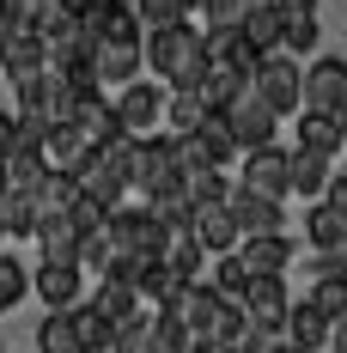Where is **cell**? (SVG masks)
<instances>
[{
  "label": "cell",
  "mask_w": 347,
  "mask_h": 353,
  "mask_svg": "<svg viewBox=\"0 0 347 353\" xmlns=\"http://www.w3.org/2000/svg\"><path fill=\"white\" fill-rule=\"evenodd\" d=\"M317 274H341V281H347V238H341V244H329L323 256H317Z\"/></svg>",
  "instance_id": "f35d334b"
},
{
  "label": "cell",
  "mask_w": 347,
  "mask_h": 353,
  "mask_svg": "<svg viewBox=\"0 0 347 353\" xmlns=\"http://www.w3.org/2000/svg\"><path fill=\"white\" fill-rule=\"evenodd\" d=\"M104 238L116 256H165V225L152 219L146 208H110L104 213Z\"/></svg>",
  "instance_id": "7a4b0ae2"
},
{
  "label": "cell",
  "mask_w": 347,
  "mask_h": 353,
  "mask_svg": "<svg viewBox=\"0 0 347 353\" xmlns=\"http://www.w3.org/2000/svg\"><path fill=\"white\" fill-rule=\"evenodd\" d=\"M323 201H329V208H335V213L347 219V176H335V171H329V183H323Z\"/></svg>",
  "instance_id": "ab89813d"
},
{
  "label": "cell",
  "mask_w": 347,
  "mask_h": 353,
  "mask_svg": "<svg viewBox=\"0 0 347 353\" xmlns=\"http://www.w3.org/2000/svg\"><path fill=\"white\" fill-rule=\"evenodd\" d=\"M68 323H73V335H79L86 353H110V329H116V323H104L92 305H68Z\"/></svg>",
  "instance_id": "4dcf8cb0"
},
{
  "label": "cell",
  "mask_w": 347,
  "mask_h": 353,
  "mask_svg": "<svg viewBox=\"0 0 347 353\" xmlns=\"http://www.w3.org/2000/svg\"><path fill=\"white\" fill-rule=\"evenodd\" d=\"M0 353H6V347H0Z\"/></svg>",
  "instance_id": "f907efd6"
},
{
  "label": "cell",
  "mask_w": 347,
  "mask_h": 353,
  "mask_svg": "<svg viewBox=\"0 0 347 353\" xmlns=\"http://www.w3.org/2000/svg\"><path fill=\"white\" fill-rule=\"evenodd\" d=\"M329 353H347V311L341 317H329V341H323Z\"/></svg>",
  "instance_id": "b9f144b4"
},
{
  "label": "cell",
  "mask_w": 347,
  "mask_h": 353,
  "mask_svg": "<svg viewBox=\"0 0 347 353\" xmlns=\"http://www.w3.org/2000/svg\"><path fill=\"white\" fill-rule=\"evenodd\" d=\"M244 85H250V79H244L238 68H226V61H208V73L195 79V98H201V110H226V104L244 92Z\"/></svg>",
  "instance_id": "7402d4cb"
},
{
  "label": "cell",
  "mask_w": 347,
  "mask_h": 353,
  "mask_svg": "<svg viewBox=\"0 0 347 353\" xmlns=\"http://www.w3.org/2000/svg\"><path fill=\"white\" fill-rule=\"evenodd\" d=\"M73 183H79V195H92L98 208H122V195H128L122 171H116L110 159H98V152H86V165L73 171Z\"/></svg>",
  "instance_id": "e0dca14e"
},
{
  "label": "cell",
  "mask_w": 347,
  "mask_h": 353,
  "mask_svg": "<svg viewBox=\"0 0 347 353\" xmlns=\"http://www.w3.org/2000/svg\"><path fill=\"white\" fill-rule=\"evenodd\" d=\"M140 353H165V347H152V341H146V347H140Z\"/></svg>",
  "instance_id": "c3c4849f"
},
{
  "label": "cell",
  "mask_w": 347,
  "mask_h": 353,
  "mask_svg": "<svg viewBox=\"0 0 347 353\" xmlns=\"http://www.w3.org/2000/svg\"><path fill=\"white\" fill-rule=\"evenodd\" d=\"M238 31H244V43H250L256 55L280 49V12H275V0H268V6H250V12L238 19Z\"/></svg>",
  "instance_id": "d4e9b609"
},
{
  "label": "cell",
  "mask_w": 347,
  "mask_h": 353,
  "mask_svg": "<svg viewBox=\"0 0 347 353\" xmlns=\"http://www.w3.org/2000/svg\"><path fill=\"white\" fill-rule=\"evenodd\" d=\"M244 189H256V195H268V201H280L286 195V152H280L275 141L268 146H250L244 152V176H238Z\"/></svg>",
  "instance_id": "4fadbf2b"
},
{
  "label": "cell",
  "mask_w": 347,
  "mask_h": 353,
  "mask_svg": "<svg viewBox=\"0 0 347 353\" xmlns=\"http://www.w3.org/2000/svg\"><path fill=\"white\" fill-rule=\"evenodd\" d=\"M189 12H195L189 0H135L140 31H146V25H177V19H189Z\"/></svg>",
  "instance_id": "e575fe53"
},
{
  "label": "cell",
  "mask_w": 347,
  "mask_h": 353,
  "mask_svg": "<svg viewBox=\"0 0 347 353\" xmlns=\"http://www.w3.org/2000/svg\"><path fill=\"white\" fill-rule=\"evenodd\" d=\"M37 244H43V262H79V225L68 219V208L61 213H37V232H31Z\"/></svg>",
  "instance_id": "2e32d148"
},
{
  "label": "cell",
  "mask_w": 347,
  "mask_h": 353,
  "mask_svg": "<svg viewBox=\"0 0 347 353\" xmlns=\"http://www.w3.org/2000/svg\"><path fill=\"white\" fill-rule=\"evenodd\" d=\"M238 6H244V12H250V6H268V0H238Z\"/></svg>",
  "instance_id": "7dc6e473"
},
{
  "label": "cell",
  "mask_w": 347,
  "mask_h": 353,
  "mask_svg": "<svg viewBox=\"0 0 347 353\" xmlns=\"http://www.w3.org/2000/svg\"><path fill=\"white\" fill-rule=\"evenodd\" d=\"M140 73V37H98L92 43V79L98 85H128Z\"/></svg>",
  "instance_id": "30bf717a"
},
{
  "label": "cell",
  "mask_w": 347,
  "mask_h": 353,
  "mask_svg": "<svg viewBox=\"0 0 347 353\" xmlns=\"http://www.w3.org/2000/svg\"><path fill=\"white\" fill-rule=\"evenodd\" d=\"M280 19H317V0H275Z\"/></svg>",
  "instance_id": "60d3db41"
},
{
  "label": "cell",
  "mask_w": 347,
  "mask_h": 353,
  "mask_svg": "<svg viewBox=\"0 0 347 353\" xmlns=\"http://www.w3.org/2000/svg\"><path fill=\"white\" fill-rule=\"evenodd\" d=\"M280 353H286V347H280Z\"/></svg>",
  "instance_id": "816d5d0a"
},
{
  "label": "cell",
  "mask_w": 347,
  "mask_h": 353,
  "mask_svg": "<svg viewBox=\"0 0 347 353\" xmlns=\"http://www.w3.org/2000/svg\"><path fill=\"white\" fill-rule=\"evenodd\" d=\"M189 6H195V12H201V6H208V0H189Z\"/></svg>",
  "instance_id": "681fc988"
},
{
  "label": "cell",
  "mask_w": 347,
  "mask_h": 353,
  "mask_svg": "<svg viewBox=\"0 0 347 353\" xmlns=\"http://www.w3.org/2000/svg\"><path fill=\"white\" fill-rule=\"evenodd\" d=\"M6 152H12V116L0 110V159H6Z\"/></svg>",
  "instance_id": "ee69618b"
},
{
  "label": "cell",
  "mask_w": 347,
  "mask_h": 353,
  "mask_svg": "<svg viewBox=\"0 0 347 353\" xmlns=\"http://www.w3.org/2000/svg\"><path fill=\"white\" fill-rule=\"evenodd\" d=\"M116 122L128 128V134H159V116H165V92L159 85H146V79H128L122 85V98H116Z\"/></svg>",
  "instance_id": "9c48e42d"
},
{
  "label": "cell",
  "mask_w": 347,
  "mask_h": 353,
  "mask_svg": "<svg viewBox=\"0 0 347 353\" xmlns=\"http://www.w3.org/2000/svg\"><path fill=\"white\" fill-rule=\"evenodd\" d=\"M73 19H79V31L92 37H140V19L128 0H73Z\"/></svg>",
  "instance_id": "ba28073f"
},
{
  "label": "cell",
  "mask_w": 347,
  "mask_h": 353,
  "mask_svg": "<svg viewBox=\"0 0 347 353\" xmlns=\"http://www.w3.org/2000/svg\"><path fill=\"white\" fill-rule=\"evenodd\" d=\"M146 341L165 353H189L195 347V335L183 329V317H177V305H159V317H146Z\"/></svg>",
  "instance_id": "4316f807"
},
{
  "label": "cell",
  "mask_w": 347,
  "mask_h": 353,
  "mask_svg": "<svg viewBox=\"0 0 347 353\" xmlns=\"http://www.w3.org/2000/svg\"><path fill=\"white\" fill-rule=\"evenodd\" d=\"M286 281L280 274H250V286H244V299H238V311L250 329H268V335H280V323H286Z\"/></svg>",
  "instance_id": "52a82bcc"
},
{
  "label": "cell",
  "mask_w": 347,
  "mask_h": 353,
  "mask_svg": "<svg viewBox=\"0 0 347 353\" xmlns=\"http://www.w3.org/2000/svg\"><path fill=\"white\" fill-rule=\"evenodd\" d=\"M189 353H232V347H219V341H195Z\"/></svg>",
  "instance_id": "f6af8a7d"
},
{
  "label": "cell",
  "mask_w": 347,
  "mask_h": 353,
  "mask_svg": "<svg viewBox=\"0 0 347 353\" xmlns=\"http://www.w3.org/2000/svg\"><path fill=\"white\" fill-rule=\"evenodd\" d=\"M347 104V61L341 55H323L311 68L299 73V110H323V116H335Z\"/></svg>",
  "instance_id": "5b68a950"
},
{
  "label": "cell",
  "mask_w": 347,
  "mask_h": 353,
  "mask_svg": "<svg viewBox=\"0 0 347 353\" xmlns=\"http://www.w3.org/2000/svg\"><path fill=\"white\" fill-rule=\"evenodd\" d=\"M86 305H92L104 323H122V317H135V311H140V292L122 281V274H98V292H92Z\"/></svg>",
  "instance_id": "44dd1931"
},
{
  "label": "cell",
  "mask_w": 347,
  "mask_h": 353,
  "mask_svg": "<svg viewBox=\"0 0 347 353\" xmlns=\"http://www.w3.org/2000/svg\"><path fill=\"white\" fill-rule=\"evenodd\" d=\"M37 299L49 305V311H68V305H79V292H86V274H79V262H43L31 274Z\"/></svg>",
  "instance_id": "5bb4252c"
},
{
  "label": "cell",
  "mask_w": 347,
  "mask_h": 353,
  "mask_svg": "<svg viewBox=\"0 0 347 353\" xmlns=\"http://www.w3.org/2000/svg\"><path fill=\"white\" fill-rule=\"evenodd\" d=\"M25 292H31V268L19 256H0V311H12Z\"/></svg>",
  "instance_id": "836d02e7"
},
{
  "label": "cell",
  "mask_w": 347,
  "mask_h": 353,
  "mask_svg": "<svg viewBox=\"0 0 347 353\" xmlns=\"http://www.w3.org/2000/svg\"><path fill=\"white\" fill-rule=\"evenodd\" d=\"M37 353H86L79 335H73V323H68V311H49L37 323Z\"/></svg>",
  "instance_id": "1f68e13d"
},
{
  "label": "cell",
  "mask_w": 347,
  "mask_h": 353,
  "mask_svg": "<svg viewBox=\"0 0 347 353\" xmlns=\"http://www.w3.org/2000/svg\"><path fill=\"white\" fill-rule=\"evenodd\" d=\"M275 122H280V116L262 104L250 85H244L238 98L226 104V128H232V146H238V152H250V146H268V141H275Z\"/></svg>",
  "instance_id": "8992f818"
},
{
  "label": "cell",
  "mask_w": 347,
  "mask_h": 353,
  "mask_svg": "<svg viewBox=\"0 0 347 353\" xmlns=\"http://www.w3.org/2000/svg\"><path fill=\"white\" fill-rule=\"evenodd\" d=\"M140 347H146V317L135 311V317H122L110 329V353H140Z\"/></svg>",
  "instance_id": "74e56055"
},
{
  "label": "cell",
  "mask_w": 347,
  "mask_h": 353,
  "mask_svg": "<svg viewBox=\"0 0 347 353\" xmlns=\"http://www.w3.org/2000/svg\"><path fill=\"white\" fill-rule=\"evenodd\" d=\"M280 335H286V347H299V353H323V341H329V317L317 311L311 299H305V305H286Z\"/></svg>",
  "instance_id": "d6986e66"
},
{
  "label": "cell",
  "mask_w": 347,
  "mask_h": 353,
  "mask_svg": "<svg viewBox=\"0 0 347 353\" xmlns=\"http://www.w3.org/2000/svg\"><path fill=\"white\" fill-rule=\"evenodd\" d=\"M140 68H152L171 92H195V79L208 73V43H201V31L189 19L146 25V37H140Z\"/></svg>",
  "instance_id": "6da1fadb"
},
{
  "label": "cell",
  "mask_w": 347,
  "mask_h": 353,
  "mask_svg": "<svg viewBox=\"0 0 347 353\" xmlns=\"http://www.w3.org/2000/svg\"><path fill=\"white\" fill-rule=\"evenodd\" d=\"M159 122H165V134H189V128L201 122V98H195V92H171Z\"/></svg>",
  "instance_id": "d6a6232c"
},
{
  "label": "cell",
  "mask_w": 347,
  "mask_h": 353,
  "mask_svg": "<svg viewBox=\"0 0 347 353\" xmlns=\"http://www.w3.org/2000/svg\"><path fill=\"white\" fill-rule=\"evenodd\" d=\"M177 189L189 195V208H201V201H226V176H219V165H189V171H177Z\"/></svg>",
  "instance_id": "cb8c5ba5"
},
{
  "label": "cell",
  "mask_w": 347,
  "mask_h": 353,
  "mask_svg": "<svg viewBox=\"0 0 347 353\" xmlns=\"http://www.w3.org/2000/svg\"><path fill=\"white\" fill-rule=\"evenodd\" d=\"M37 152H43V165H49V171H79V165H86V152H92V141H86V134H79V128H73V122H49V128H43V146H37Z\"/></svg>",
  "instance_id": "9a60e30c"
},
{
  "label": "cell",
  "mask_w": 347,
  "mask_h": 353,
  "mask_svg": "<svg viewBox=\"0 0 347 353\" xmlns=\"http://www.w3.org/2000/svg\"><path fill=\"white\" fill-rule=\"evenodd\" d=\"M189 238L208 250V256H219V250H232V244H238V225H232L226 201H201V208L189 213Z\"/></svg>",
  "instance_id": "ac0fdd59"
},
{
  "label": "cell",
  "mask_w": 347,
  "mask_h": 353,
  "mask_svg": "<svg viewBox=\"0 0 347 353\" xmlns=\"http://www.w3.org/2000/svg\"><path fill=\"white\" fill-rule=\"evenodd\" d=\"M299 146H305V152H323V159H335V152H341V128H335V116L305 110V116H299Z\"/></svg>",
  "instance_id": "484cf974"
},
{
  "label": "cell",
  "mask_w": 347,
  "mask_h": 353,
  "mask_svg": "<svg viewBox=\"0 0 347 353\" xmlns=\"http://www.w3.org/2000/svg\"><path fill=\"white\" fill-rule=\"evenodd\" d=\"M238 262L250 274H286V262L299 256V244L286 238V232H256V238H238Z\"/></svg>",
  "instance_id": "7c38bea8"
},
{
  "label": "cell",
  "mask_w": 347,
  "mask_h": 353,
  "mask_svg": "<svg viewBox=\"0 0 347 353\" xmlns=\"http://www.w3.org/2000/svg\"><path fill=\"white\" fill-rule=\"evenodd\" d=\"M299 73H305V68H299L293 55L268 49V55L256 61V73H250V92L275 110V116H293V110H299Z\"/></svg>",
  "instance_id": "3957f363"
},
{
  "label": "cell",
  "mask_w": 347,
  "mask_h": 353,
  "mask_svg": "<svg viewBox=\"0 0 347 353\" xmlns=\"http://www.w3.org/2000/svg\"><path fill=\"white\" fill-rule=\"evenodd\" d=\"M341 238H347V219H341L335 208H329L323 195H317V201H311V213H305V244L329 250V244H341Z\"/></svg>",
  "instance_id": "83f0119b"
},
{
  "label": "cell",
  "mask_w": 347,
  "mask_h": 353,
  "mask_svg": "<svg viewBox=\"0 0 347 353\" xmlns=\"http://www.w3.org/2000/svg\"><path fill=\"white\" fill-rule=\"evenodd\" d=\"M335 128H341V152H347V104L335 110Z\"/></svg>",
  "instance_id": "bcb514c9"
},
{
  "label": "cell",
  "mask_w": 347,
  "mask_h": 353,
  "mask_svg": "<svg viewBox=\"0 0 347 353\" xmlns=\"http://www.w3.org/2000/svg\"><path fill=\"white\" fill-rule=\"evenodd\" d=\"M226 213H232V225H238V238H256V232H280L286 225V213H280V201H268V195H256V189H226Z\"/></svg>",
  "instance_id": "8fae6325"
},
{
  "label": "cell",
  "mask_w": 347,
  "mask_h": 353,
  "mask_svg": "<svg viewBox=\"0 0 347 353\" xmlns=\"http://www.w3.org/2000/svg\"><path fill=\"white\" fill-rule=\"evenodd\" d=\"M317 19H280V49H286V55H311L317 49Z\"/></svg>",
  "instance_id": "d590c367"
},
{
  "label": "cell",
  "mask_w": 347,
  "mask_h": 353,
  "mask_svg": "<svg viewBox=\"0 0 347 353\" xmlns=\"http://www.w3.org/2000/svg\"><path fill=\"white\" fill-rule=\"evenodd\" d=\"M323 183H329V159H323V152H305V146H293V152H286V195L317 201Z\"/></svg>",
  "instance_id": "ffe728a7"
},
{
  "label": "cell",
  "mask_w": 347,
  "mask_h": 353,
  "mask_svg": "<svg viewBox=\"0 0 347 353\" xmlns=\"http://www.w3.org/2000/svg\"><path fill=\"white\" fill-rule=\"evenodd\" d=\"M12 31H19V19H12V12L0 6V61H6V43H12Z\"/></svg>",
  "instance_id": "7bdbcfd3"
},
{
  "label": "cell",
  "mask_w": 347,
  "mask_h": 353,
  "mask_svg": "<svg viewBox=\"0 0 347 353\" xmlns=\"http://www.w3.org/2000/svg\"><path fill=\"white\" fill-rule=\"evenodd\" d=\"M43 68V37L31 31V25H19L12 31V43H6V61H0V73L12 79V73H37Z\"/></svg>",
  "instance_id": "f1b7e54d"
},
{
  "label": "cell",
  "mask_w": 347,
  "mask_h": 353,
  "mask_svg": "<svg viewBox=\"0 0 347 353\" xmlns=\"http://www.w3.org/2000/svg\"><path fill=\"white\" fill-rule=\"evenodd\" d=\"M73 19V0H25L19 6V25H31L37 37H55Z\"/></svg>",
  "instance_id": "f546056e"
},
{
  "label": "cell",
  "mask_w": 347,
  "mask_h": 353,
  "mask_svg": "<svg viewBox=\"0 0 347 353\" xmlns=\"http://www.w3.org/2000/svg\"><path fill=\"white\" fill-rule=\"evenodd\" d=\"M201 281H208L213 292L226 299V305H238L244 286H250V268L238 262V250H219V256H213V268H201Z\"/></svg>",
  "instance_id": "603a6c76"
},
{
  "label": "cell",
  "mask_w": 347,
  "mask_h": 353,
  "mask_svg": "<svg viewBox=\"0 0 347 353\" xmlns=\"http://www.w3.org/2000/svg\"><path fill=\"white\" fill-rule=\"evenodd\" d=\"M177 183V152H171V134H140L135 152H128V189L140 195H159Z\"/></svg>",
  "instance_id": "277c9868"
},
{
  "label": "cell",
  "mask_w": 347,
  "mask_h": 353,
  "mask_svg": "<svg viewBox=\"0 0 347 353\" xmlns=\"http://www.w3.org/2000/svg\"><path fill=\"white\" fill-rule=\"evenodd\" d=\"M311 305L323 311V317H341V311H347V281H341V274H317Z\"/></svg>",
  "instance_id": "8d00e7d4"
}]
</instances>
